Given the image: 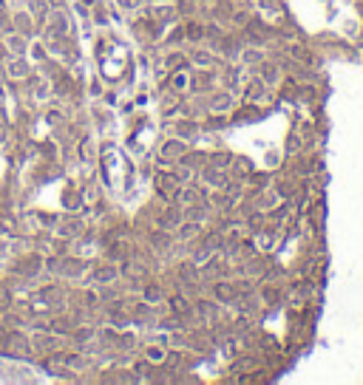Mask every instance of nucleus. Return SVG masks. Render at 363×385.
Returning <instances> with one entry per match:
<instances>
[]
</instances>
